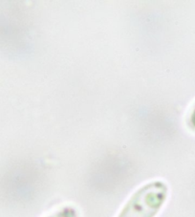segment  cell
Here are the masks:
<instances>
[{
  "label": "cell",
  "mask_w": 195,
  "mask_h": 217,
  "mask_svg": "<svg viewBox=\"0 0 195 217\" xmlns=\"http://www.w3.org/2000/svg\"><path fill=\"white\" fill-rule=\"evenodd\" d=\"M188 125L191 128V129L195 130V105L193 106V108L191 109L188 118Z\"/></svg>",
  "instance_id": "obj_3"
},
{
  "label": "cell",
  "mask_w": 195,
  "mask_h": 217,
  "mask_svg": "<svg viewBox=\"0 0 195 217\" xmlns=\"http://www.w3.org/2000/svg\"><path fill=\"white\" fill-rule=\"evenodd\" d=\"M46 217H81V214L76 207L68 205L55 210Z\"/></svg>",
  "instance_id": "obj_2"
},
{
  "label": "cell",
  "mask_w": 195,
  "mask_h": 217,
  "mask_svg": "<svg viewBox=\"0 0 195 217\" xmlns=\"http://www.w3.org/2000/svg\"><path fill=\"white\" fill-rule=\"evenodd\" d=\"M167 196L168 187L165 182H148L132 194L117 217H156Z\"/></svg>",
  "instance_id": "obj_1"
}]
</instances>
